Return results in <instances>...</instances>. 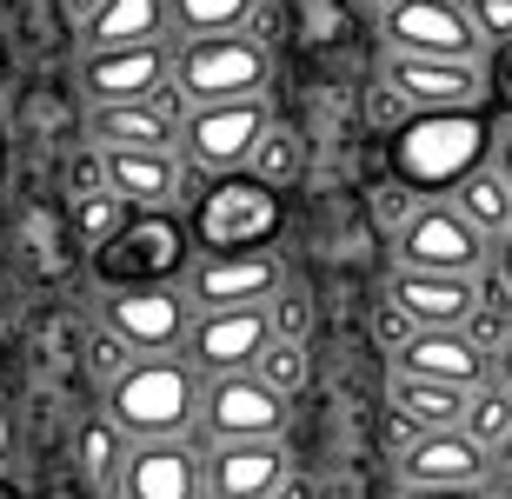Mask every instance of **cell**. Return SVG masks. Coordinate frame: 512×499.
<instances>
[{"instance_id":"cell-44","label":"cell","mask_w":512,"mask_h":499,"mask_svg":"<svg viewBox=\"0 0 512 499\" xmlns=\"http://www.w3.org/2000/svg\"><path fill=\"white\" fill-rule=\"evenodd\" d=\"M100 7H107V0H67V14H74V20H80V27H87V20H94V14H100Z\"/></svg>"},{"instance_id":"cell-16","label":"cell","mask_w":512,"mask_h":499,"mask_svg":"<svg viewBox=\"0 0 512 499\" xmlns=\"http://www.w3.org/2000/svg\"><path fill=\"white\" fill-rule=\"evenodd\" d=\"M180 120L187 100H153V107H87V140L100 154H180Z\"/></svg>"},{"instance_id":"cell-28","label":"cell","mask_w":512,"mask_h":499,"mask_svg":"<svg viewBox=\"0 0 512 499\" xmlns=\"http://www.w3.org/2000/svg\"><path fill=\"white\" fill-rule=\"evenodd\" d=\"M127 220H133V213L120 207L114 193H87V200H74V240H80L87 253H100L120 227H127Z\"/></svg>"},{"instance_id":"cell-23","label":"cell","mask_w":512,"mask_h":499,"mask_svg":"<svg viewBox=\"0 0 512 499\" xmlns=\"http://www.w3.org/2000/svg\"><path fill=\"white\" fill-rule=\"evenodd\" d=\"M466 413H473V393L413 380V373H393V420H406L413 433H459Z\"/></svg>"},{"instance_id":"cell-21","label":"cell","mask_w":512,"mask_h":499,"mask_svg":"<svg viewBox=\"0 0 512 499\" xmlns=\"http://www.w3.org/2000/svg\"><path fill=\"white\" fill-rule=\"evenodd\" d=\"M87 54H120V47H173V0H107L87 27Z\"/></svg>"},{"instance_id":"cell-19","label":"cell","mask_w":512,"mask_h":499,"mask_svg":"<svg viewBox=\"0 0 512 499\" xmlns=\"http://www.w3.org/2000/svg\"><path fill=\"white\" fill-rule=\"evenodd\" d=\"M399 373H413V380H433V386H459V393H479V386H493V353H486L473 333L419 327L413 346L399 353Z\"/></svg>"},{"instance_id":"cell-15","label":"cell","mask_w":512,"mask_h":499,"mask_svg":"<svg viewBox=\"0 0 512 499\" xmlns=\"http://www.w3.org/2000/svg\"><path fill=\"white\" fill-rule=\"evenodd\" d=\"M114 499H207V453L187 440L133 446L114 480Z\"/></svg>"},{"instance_id":"cell-7","label":"cell","mask_w":512,"mask_h":499,"mask_svg":"<svg viewBox=\"0 0 512 499\" xmlns=\"http://www.w3.org/2000/svg\"><path fill=\"white\" fill-rule=\"evenodd\" d=\"M393 260L406 273H453V280H479L493 260V240L453 207V200H426L413 213V227L393 240Z\"/></svg>"},{"instance_id":"cell-2","label":"cell","mask_w":512,"mask_h":499,"mask_svg":"<svg viewBox=\"0 0 512 499\" xmlns=\"http://www.w3.org/2000/svg\"><path fill=\"white\" fill-rule=\"evenodd\" d=\"M200 400H207V380L193 373L187 353H173V360H133L127 380L100 393V413L133 446H153V440H187V426H200Z\"/></svg>"},{"instance_id":"cell-20","label":"cell","mask_w":512,"mask_h":499,"mask_svg":"<svg viewBox=\"0 0 512 499\" xmlns=\"http://www.w3.org/2000/svg\"><path fill=\"white\" fill-rule=\"evenodd\" d=\"M286 486V446L247 440V446H207V499H273Z\"/></svg>"},{"instance_id":"cell-38","label":"cell","mask_w":512,"mask_h":499,"mask_svg":"<svg viewBox=\"0 0 512 499\" xmlns=\"http://www.w3.org/2000/svg\"><path fill=\"white\" fill-rule=\"evenodd\" d=\"M7 460H14V406L0 393V480H7Z\"/></svg>"},{"instance_id":"cell-22","label":"cell","mask_w":512,"mask_h":499,"mask_svg":"<svg viewBox=\"0 0 512 499\" xmlns=\"http://www.w3.org/2000/svg\"><path fill=\"white\" fill-rule=\"evenodd\" d=\"M107 193L127 213H173V200H180V154H107Z\"/></svg>"},{"instance_id":"cell-35","label":"cell","mask_w":512,"mask_h":499,"mask_svg":"<svg viewBox=\"0 0 512 499\" xmlns=\"http://www.w3.org/2000/svg\"><path fill=\"white\" fill-rule=\"evenodd\" d=\"M486 80H493V120H512V47H499V54H493Z\"/></svg>"},{"instance_id":"cell-18","label":"cell","mask_w":512,"mask_h":499,"mask_svg":"<svg viewBox=\"0 0 512 499\" xmlns=\"http://www.w3.org/2000/svg\"><path fill=\"white\" fill-rule=\"evenodd\" d=\"M386 300H393L413 327H439V333H466L479 320V280H453V273H406V267H393Z\"/></svg>"},{"instance_id":"cell-13","label":"cell","mask_w":512,"mask_h":499,"mask_svg":"<svg viewBox=\"0 0 512 499\" xmlns=\"http://www.w3.org/2000/svg\"><path fill=\"white\" fill-rule=\"evenodd\" d=\"M273 340H280L273 307H253V313H193L187 360H193L200 380H233V373H253L260 353Z\"/></svg>"},{"instance_id":"cell-43","label":"cell","mask_w":512,"mask_h":499,"mask_svg":"<svg viewBox=\"0 0 512 499\" xmlns=\"http://www.w3.org/2000/svg\"><path fill=\"white\" fill-rule=\"evenodd\" d=\"M7 80H14V47H7V34H0V100H7Z\"/></svg>"},{"instance_id":"cell-30","label":"cell","mask_w":512,"mask_h":499,"mask_svg":"<svg viewBox=\"0 0 512 499\" xmlns=\"http://www.w3.org/2000/svg\"><path fill=\"white\" fill-rule=\"evenodd\" d=\"M87 346H94V353H87V366L100 373V393H107L114 380H127V373H133V353H127V346H120L107 327H94V340H87Z\"/></svg>"},{"instance_id":"cell-32","label":"cell","mask_w":512,"mask_h":499,"mask_svg":"<svg viewBox=\"0 0 512 499\" xmlns=\"http://www.w3.org/2000/svg\"><path fill=\"white\" fill-rule=\"evenodd\" d=\"M466 14H473V27H479V40L486 47H512V0H466Z\"/></svg>"},{"instance_id":"cell-42","label":"cell","mask_w":512,"mask_h":499,"mask_svg":"<svg viewBox=\"0 0 512 499\" xmlns=\"http://www.w3.org/2000/svg\"><path fill=\"white\" fill-rule=\"evenodd\" d=\"M14 307H20V300H14V287H7V280H0V333L14 327Z\"/></svg>"},{"instance_id":"cell-14","label":"cell","mask_w":512,"mask_h":499,"mask_svg":"<svg viewBox=\"0 0 512 499\" xmlns=\"http://www.w3.org/2000/svg\"><path fill=\"white\" fill-rule=\"evenodd\" d=\"M386 87H393V100H406L413 114H473V107H493L486 67H453V60L386 54Z\"/></svg>"},{"instance_id":"cell-31","label":"cell","mask_w":512,"mask_h":499,"mask_svg":"<svg viewBox=\"0 0 512 499\" xmlns=\"http://www.w3.org/2000/svg\"><path fill=\"white\" fill-rule=\"evenodd\" d=\"M253 173H260L266 187L293 180V173H300V147H293V140H286L280 127H273V134H266V147H260V160H253Z\"/></svg>"},{"instance_id":"cell-34","label":"cell","mask_w":512,"mask_h":499,"mask_svg":"<svg viewBox=\"0 0 512 499\" xmlns=\"http://www.w3.org/2000/svg\"><path fill=\"white\" fill-rule=\"evenodd\" d=\"M373 333H380V340L393 346V360H399V353L413 346V333H419V327H413V320H406V313L393 307V300H380V313H373Z\"/></svg>"},{"instance_id":"cell-17","label":"cell","mask_w":512,"mask_h":499,"mask_svg":"<svg viewBox=\"0 0 512 499\" xmlns=\"http://www.w3.org/2000/svg\"><path fill=\"white\" fill-rule=\"evenodd\" d=\"M399 480L406 486H493L499 460L459 426V433H419L406 453H399Z\"/></svg>"},{"instance_id":"cell-49","label":"cell","mask_w":512,"mask_h":499,"mask_svg":"<svg viewBox=\"0 0 512 499\" xmlns=\"http://www.w3.org/2000/svg\"><path fill=\"white\" fill-rule=\"evenodd\" d=\"M493 499H512V473H499V480H493Z\"/></svg>"},{"instance_id":"cell-10","label":"cell","mask_w":512,"mask_h":499,"mask_svg":"<svg viewBox=\"0 0 512 499\" xmlns=\"http://www.w3.org/2000/svg\"><path fill=\"white\" fill-rule=\"evenodd\" d=\"M80 94L87 107H153L180 94V40L173 47H120V54H80Z\"/></svg>"},{"instance_id":"cell-25","label":"cell","mask_w":512,"mask_h":499,"mask_svg":"<svg viewBox=\"0 0 512 499\" xmlns=\"http://www.w3.org/2000/svg\"><path fill=\"white\" fill-rule=\"evenodd\" d=\"M253 14H260V0H173V34H180V40L247 34Z\"/></svg>"},{"instance_id":"cell-6","label":"cell","mask_w":512,"mask_h":499,"mask_svg":"<svg viewBox=\"0 0 512 499\" xmlns=\"http://www.w3.org/2000/svg\"><path fill=\"white\" fill-rule=\"evenodd\" d=\"M266 134H273V114L266 100H240V107H187L180 120V160L207 180H227V173H253Z\"/></svg>"},{"instance_id":"cell-39","label":"cell","mask_w":512,"mask_h":499,"mask_svg":"<svg viewBox=\"0 0 512 499\" xmlns=\"http://www.w3.org/2000/svg\"><path fill=\"white\" fill-rule=\"evenodd\" d=\"M493 167L506 173V187H512V120H499V140H493Z\"/></svg>"},{"instance_id":"cell-40","label":"cell","mask_w":512,"mask_h":499,"mask_svg":"<svg viewBox=\"0 0 512 499\" xmlns=\"http://www.w3.org/2000/svg\"><path fill=\"white\" fill-rule=\"evenodd\" d=\"M7 167H14V134H7V114H0V193H7Z\"/></svg>"},{"instance_id":"cell-24","label":"cell","mask_w":512,"mask_h":499,"mask_svg":"<svg viewBox=\"0 0 512 499\" xmlns=\"http://www.w3.org/2000/svg\"><path fill=\"white\" fill-rule=\"evenodd\" d=\"M453 207L466 213V220H473V227L486 233L493 247L512 233V187H506V173H499V167H479L473 180L453 193Z\"/></svg>"},{"instance_id":"cell-4","label":"cell","mask_w":512,"mask_h":499,"mask_svg":"<svg viewBox=\"0 0 512 499\" xmlns=\"http://www.w3.org/2000/svg\"><path fill=\"white\" fill-rule=\"evenodd\" d=\"M193 247L207 260H233V253H273L286 227V200L280 187H266L260 173H227V180H207L187 207Z\"/></svg>"},{"instance_id":"cell-51","label":"cell","mask_w":512,"mask_h":499,"mask_svg":"<svg viewBox=\"0 0 512 499\" xmlns=\"http://www.w3.org/2000/svg\"><path fill=\"white\" fill-rule=\"evenodd\" d=\"M499 473H512V440H506V453H499Z\"/></svg>"},{"instance_id":"cell-45","label":"cell","mask_w":512,"mask_h":499,"mask_svg":"<svg viewBox=\"0 0 512 499\" xmlns=\"http://www.w3.org/2000/svg\"><path fill=\"white\" fill-rule=\"evenodd\" d=\"M493 267L506 273V287H512V233H506V240H499V247H493Z\"/></svg>"},{"instance_id":"cell-36","label":"cell","mask_w":512,"mask_h":499,"mask_svg":"<svg viewBox=\"0 0 512 499\" xmlns=\"http://www.w3.org/2000/svg\"><path fill=\"white\" fill-rule=\"evenodd\" d=\"M273 327H280V340H300V327H306L300 293H280V300H273Z\"/></svg>"},{"instance_id":"cell-50","label":"cell","mask_w":512,"mask_h":499,"mask_svg":"<svg viewBox=\"0 0 512 499\" xmlns=\"http://www.w3.org/2000/svg\"><path fill=\"white\" fill-rule=\"evenodd\" d=\"M0 499H20V486H14V480H0Z\"/></svg>"},{"instance_id":"cell-12","label":"cell","mask_w":512,"mask_h":499,"mask_svg":"<svg viewBox=\"0 0 512 499\" xmlns=\"http://www.w3.org/2000/svg\"><path fill=\"white\" fill-rule=\"evenodd\" d=\"M286 293V273H280V253H233V260H193L187 273V300L193 313H253V307H273Z\"/></svg>"},{"instance_id":"cell-46","label":"cell","mask_w":512,"mask_h":499,"mask_svg":"<svg viewBox=\"0 0 512 499\" xmlns=\"http://www.w3.org/2000/svg\"><path fill=\"white\" fill-rule=\"evenodd\" d=\"M7 366H14V340L0 333V386H7Z\"/></svg>"},{"instance_id":"cell-8","label":"cell","mask_w":512,"mask_h":499,"mask_svg":"<svg viewBox=\"0 0 512 499\" xmlns=\"http://www.w3.org/2000/svg\"><path fill=\"white\" fill-rule=\"evenodd\" d=\"M100 327L127 346L133 360H173L187 353L193 300L187 287H147V293H100Z\"/></svg>"},{"instance_id":"cell-37","label":"cell","mask_w":512,"mask_h":499,"mask_svg":"<svg viewBox=\"0 0 512 499\" xmlns=\"http://www.w3.org/2000/svg\"><path fill=\"white\" fill-rule=\"evenodd\" d=\"M399 499H493V486H399Z\"/></svg>"},{"instance_id":"cell-33","label":"cell","mask_w":512,"mask_h":499,"mask_svg":"<svg viewBox=\"0 0 512 499\" xmlns=\"http://www.w3.org/2000/svg\"><path fill=\"white\" fill-rule=\"evenodd\" d=\"M419 207H426V200H419L413 187H399V180H386V187L373 193V213H380V220H386L393 233H406V227H413V213H419Z\"/></svg>"},{"instance_id":"cell-1","label":"cell","mask_w":512,"mask_h":499,"mask_svg":"<svg viewBox=\"0 0 512 499\" xmlns=\"http://www.w3.org/2000/svg\"><path fill=\"white\" fill-rule=\"evenodd\" d=\"M493 140H499L493 107H473V114H406L386 134V173L413 193H446L453 200L479 167H493Z\"/></svg>"},{"instance_id":"cell-27","label":"cell","mask_w":512,"mask_h":499,"mask_svg":"<svg viewBox=\"0 0 512 499\" xmlns=\"http://www.w3.org/2000/svg\"><path fill=\"white\" fill-rule=\"evenodd\" d=\"M466 433H473V440L486 446L493 460L506 453V440H512V393H506L499 380H493V386H479V393H473V413H466Z\"/></svg>"},{"instance_id":"cell-9","label":"cell","mask_w":512,"mask_h":499,"mask_svg":"<svg viewBox=\"0 0 512 499\" xmlns=\"http://www.w3.org/2000/svg\"><path fill=\"white\" fill-rule=\"evenodd\" d=\"M386 54L399 60H453V67H479L486 40H479L466 0H399L380 20Z\"/></svg>"},{"instance_id":"cell-41","label":"cell","mask_w":512,"mask_h":499,"mask_svg":"<svg viewBox=\"0 0 512 499\" xmlns=\"http://www.w3.org/2000/svg\"><path fill=\"white\" fill-rule=\"evenodd\" d=\"M493 380H499V386H506V393H512V340L499 346V360H493Z\"/></svg>"},{"instance_id":"cell-47","label":"cell","mask_w":512,"mask_h":499,"mask_svg":"<svg viewBox=\"0 0 512 499\" xmlns=\"http://www.w3.org/2000/svg\"><path fill=\"white\" fill-rule=\"evenodd\" d=\"M360 7H366V14H373V20H386V14H393V7H399V0H360Z\"/></svg>"},{"instance_id":"cell-26","label":"cell","mask_w":512,"mask_h":499,"mask_svg":"<svg viewBox=\"0 0 512 499\" xmlns=\"http://www.w3.org/2000/svg\"><path fill=\"white\" fill-rule=\"evenodd\" d=\"M127 453H133V440L107 420V413H94V420L80 426V440H74V460H80V473H87L94 486H114L120 466H127Z\"/></svg>"},{"instance_id":"cell-29","label":"cell","mask_w":512,"mask_h":499,"mask_svg":"<svg viewBox=\"0 0 512 499\" xmlns=\"http://www.w3.org/2000/svg\"><path fill=\"white\" fill-rule=\"evenodd\" d=\"M253 373H260V380L273 386L280 400H293V393L306 386V346H300V340H273V346L260 353V366H253Z\"/></svg>"},{"instance_id":"cell-48","label":"cell","mask_w":512,"mask_h":499,"mask_svg":"<svg viewBox=\"0 0 512 499\" xmlns=\"http://www.w3.org/2000/svg\"><path fill=\"white\" fill-rule=\"evenodd\" d=\"M0 267H7V200H0Z\"/></svg>"},{"instance_id":"cell-5","label":"cell","mask_w":512,"mask_h":499,"mask_svg":"<svg viewBox=\"0 0 512 499\" xmlns=\"http://www.w3.org/2000/svg\"><path fill=\"white\" fill-rule=\"evenodd\" d=\"M273 54L260 34H220V40H180V100L187 107H240L266 100Z\"/></svg>"},{"instance_id":"cell-11","label":"cell","mask_w":512,"mask_h":499,"mask_svg":"<svg viewBox=\"0 0 512 499\" xmlns=\"http://www.w3.org/2000/svg\"><path fill=\"white\" fill-rule=\"evenodd\" d=\"M200 433H207V446L280 440V433H286V400L260 380V373L207 380V400H200Z\"/></svg>"},{"instance_id":"cell-3","label":"cell","mask_w":512,"mask_h":499,"mask_svg":"<svg viewBox=\"0 0 512 499\" xmlns=\"http://www.w3.org/2000/svg\"><path fill=\"white\" fill-rule=\"evenodd\" d=\"M193 260V227L187 213H133L127 227L107 240L100 253H87L100 293H147V287H187Z\"/></svg>"}]
</instances>
